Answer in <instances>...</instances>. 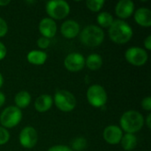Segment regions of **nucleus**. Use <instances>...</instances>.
I'll return each mask as SVG.
<instances>
[{
	"label": "nucleus",
	"instance_id": "1",
	"mask_svg": "<svg viewBox=\"0 0 151 151\" xmlns=\"http://www.w3.org/2000/svg\"><path fill=\"white\" fill-rule=\"evenodd\" d=\"M108 33L111 40L117 44L127 43L134 35L132 27L122 19H114L113 23L109 27Z\"/></svg>",
	"mask_w": 151,
	"mask_h": 151
},
{
	"label": "nucleus",
	"instance_id": "2",
	"mask_svg": "<svg viewBox=\"0 0 151 151\" xmlns=\"http://www.w3.org/2000/svg\"><path fill=\"white\" fill-rule=\"evenodd\" d=\"M120 128L126 134H135L139 132L144 125L142 114L137 111L130 110L124 112L119 120Z\"/></svg>",
	"mask_w": 151,
	"mask_h": 151
},
{
	"label": "nucleus",
	"instance_id": "3",
	"mask_svg": "<svg viewBox=\"0 0 151 151\" xmlns=\"http://www.w3.org/2000/svg\"><path fill=\"white\" fill-rule=\"evenodd\" d=\"M104 40V30L96 25L86 26L80 34V41L88 47H97Z\"/></svg>",
	"mask_w": 151,
	"mask_h": 151
},
{
	"label": "nucleus",
	"instance_id": "4",
	"mask_svg": "<svg viewBox=\"0 0 151 151\" xmlns=\"http://www.w3.org/2000/svg\"><path fill=\"white\" fill-rule=\"evenodd\" d=\"M53 103L59 111L69 112L75 108L76 98L70 91L61 89L56 92L53 98Z\"/></svg>",
	"mask_w": 151,
	"mask_h": 151
},
{
	"label": "nucleus",
	"instance_id": "5",
	"mask_svg": "<svg viewBox=\"0 0 151 151\" xmlns=\"http://www.w3.org/2000/svg\"><path fill=\"white\" fill-rule=\"evenodd\" d=\"M46 12L52 19H63L70 13V5L64 0H52L46 4Z\"/></svg>",
	"mask_w": 151,
	"mask_h": 151
},
{
	"label": "nucleus",
	"instance_id": "6",
	"mask_svg": "<svg viewBox=\"0 0 151 151\" xmlns=\"http://www.w3.org/2000/svg\"><path fill=\"white\" fill-rule=\"evenodd\" d=\"M87 99L90 105L95 108L104 106L108 100V95L104 87L99 84L90 86L87 91Z\"/></svg>",
	"mask_w": 151,
	"mask_h": 151
},
{
	"label": "nucleus",
	"instance_id": "7",
	"mask_svg": "<svg viewBox=\"0 0 151 151\" xmlns=\"http://www.w3.org/2000/svg\"><path fill=\"white\" fill-rule=\"evenodd\" d=\"M22 119V111L16 106L6 107L0 114V123L4 128H13Z\"/></svg>",
	"mask_w": 151,
	"mask_h": 151
},
{
	"label": "nucleus",
	"instance_id": "8",
	"mask_svg": "<svg viewBox=\"0 0 151 151\" xmlns=\"http://www.w3.org/2000/svg\"><path fill=\"white\" fill-rule=\"evenodd\" d=\"M125 58L130 65L134 66H142L147 63L149 55L144 49L134 46L127 50Z\"/></svg>",
	"mask_w": 151,
	"mask_h": 151
},
{
	"label": "nucleus",
	"instance_id": "9",
	"mask_svg": "<svg viewBox=\"0 0 151 151\" xmlns=\"http://www.w3.org/2000/svg\"><path fill=\"white\" fill-rule=\"evenodd\" d=\"M19 141L20 145L25 149L34 148L38 142V134L37 131L33 127H24L19 135Z\"/></svg>",
	"mask_w": 151,
	"mask_h": 151
},
{
	"label": "nucleus",
	"instance_id": "10",
	"mask_svg": "<svg viewBox=\"0 0 151 151\" xmlns=\"http://www.w3.org/2000/svg\"><path fill=\"white\" fill-rule=\"evenodd\" d=\"M64 65L69 72H80L85 66V58L82 54L78 52L70 53L65 57L64 60Z\"/></svg>",
	"mask_w": 151,
	"mask_h": 151
},
{
	"label": "nucleus",
	"instance_id": "11",
	"mask_svg": "<svg viewBox=\"0 0 151 151\" xmlns=\"http://www.w3.org/2000/svg\"><path fill=\"white\" fill-rule=\"evenodd\" d=\"M104 141L111 145H117L120 143L123 136V131L116 125H111L104 128L103 134Z\"/></svg>",
	"mask_w": 151,
	"mask_h": 151
},
{
	"label": "nucleus",
	"instance_id": "12",
	"mask_svg": "<svg viewBox=\"0 0 151 151\" xmlns=\"http://www.w3.org/2000/svg\"><path fill=\"white\" fill-rule=\"evenodd\" d=\"M134 12V4L132 0H120L115 6V13L119 19L130 18Z\"/></svg>",
	"mask_w": 151,
	"mask_h": 151
},
{
	"label": "nucleus",
	"instance_id": "13",
	"mask_svg": "<svg viewBox=\"0 0 151 151\" xmlns=\"http://www.w3.org/2000/svg\"><path fill=\"white\" fill-rule=\"evenodd\" d=\"M38 28H39L41 35L43 37H46L48 39L53 38L56 35L57 30H58L56 21L49 17L43 18L41 19Z\"/></svg>",
	"mask_w": 151,
	"mask_h": 151
},
{
	"label": "nucleus",
	"instance_id": "14",
	"mask_svg": "<svg viewBox=\"0 0 151 151\" xmlns=\"http://www.w3.org/2000/svg\"><path fill=\"white\" fill-rule=\"evenodd\" d=\"M81 27L79 23L73 19H68L65 21L60 27L61 35L66 39H73L80 35Z\"/></svg>",
	"mask_w": 151,
	"mask_h": 151
},
{
	"label": "nucleus",
	"instance_id": "15",
	"mask_svg": "<svg viewBox=\"0 0 151 151\" xmlns=\"http://www.w3.org/2000/svg\"><path fill=\"white\" fill-rule=\"evenodd\" d=\"M134 18L135 22L144 27H150L151 26V11L147 7H140L134 12Z\"/></svg>",
	"mask_w": 151,
	"mask_h": 151
},
{
	"label": "nucleus",
	"instance_id": "16",
	"mask_svg": "<svg viewBox=\"0 0 151 151\" xmlns=\"http://www.w3.org/2000/svg\"><path fill=\"white\" fill-rule=\"evenodd\" d=\"M53 104V98L50 95H41L35 101V109L38 112L48 111Z\"/></svg>",
	"mask_w": 151,
	"mask_h": 151
},
{
	"label": "nucleus",
	"instance_id": "17",
	"mask_svg": "<svg viewBox=\"0 0 151 151\" xmlns=\"http://www.w3.org/2000/svg\"><path fill=\"white\" fill-rule=\"evenodd\" d=\"M47 58V53L42 50H32L27 55L28 63L34 65H42L46 62Z\"/></svg>",
	"mask_w": 151,
	"mask_h": 151
},
{
	"label": "nucleus",
	"instance_id": "18",
	"mask_svg": "<svg viewBox=\"0 0 151 151\" xmlns=\"http://www.w3.org/2000/svg\"><path fill=\"white\" fill-rule=\"evenodd\" d=\"M14 103H15V106L17 108H19L20 110L25 109L31 103V95L29 94V92H27L26 90H21L15 95Z\"/></svg>",
	"mask_w": 151,
	"mask_h": 151
},
{
	"label": "nucleus",
	"instance_id": "19",
	"mask_svg": "<svg viewBox=\"0 0 151 151\" xmlns=\"http://www.w3.org/2000/svg\"><path fill=\"white\" fill-rule=\"evenodd\" d=\"M85 65L91 71H96L103 65V58L97 53L90 54L85 59Z\"/></svg>",
	"mask_w": 151,
	"mask_h": 151
},
{
	"label": "nucleus",
	"instance_id": "20",
	"mask_svg": "<svg viewBox=\"0 0 151 151\" xmlns=\"http://www.w3.org/2000/svg\"><path fill=\"white\" fill-rule=\"evenodd\" d=\"M120 144L124 150H134L137 145V137L134 134H125L122 136Z\"/></svg>",
	"mask_w": 151,
	"mask_h": 151
},
{
	"label": "nucleus",
	"instance_id": "21",
	"mask_svg": "<svg viewBox=\"0 0 151 151\" xmlns=\"http://www.w3.org/2000/svg\"><path fill=\"white\" fill-rule=\"evenodd\" d=\"M96 21L98 23L99 27L109 28L114 21V18L111 13L108 12H102L96 17Z\"/></svg>",
	"mask_w": 151,
	"mask_h": 151
},
{
	"label": "nucleus",
	"instance_id": "22",
	"mask_svg": "<svg viewBox=\"0 0 151 151\" xmlns=\"http://www.w3.org/2000/svg\"><path fill=\"white\" fill-rule=\"evenodd\" d=\"M105 4L104 0H88L86 2V6L88 10L94 12H97L101 11Z\"/></svg>",
	"mask_w": 151,
	"mask_h": 151
},
{
	"label": "nucleus",
	"instance_id": "23",
	"mask_svg": "<svg viewBox=\"0 0 151 151\" xmlns=\"http://www.w3.org/2000/svg\"><path fill=\"white\" fill-rule=\"evenodd\" d=\"M87 140L84 137H77L72 142V150L82 151L87 147Z\"/></svg>",
	"mask_w": 151,
	"mask_h": 151
},
{
	"label": "nucleus",
	"instance_id": "24",
	"mask_svg": "<svg viewBox=\"0 0 151 151\" xmlns=\"http://www.w3.org/2000/svg\"><path fill=\"white\" fill-rule=\"evenodd\" d=\"M10 140V134L4 127H0V146L6 144Z\"/></svg>",
	"mask_w": 151,
	"mask_h": 151
},
{
	"label": "nucleus",
	"instance_id": "25",
	"mask_svg": "<svg viewBox=\"0 0 151 151\" xmlns=\"http://www.w3.org/2000/svg\"><path fill=\"white\" fill-rule=\"evenodd\" d=\"M36 44H37V46H38L40 49L44 50V49H47V48L50 46V40L48 39V38H46V37L42 36V37L38 38V40H37V42H36Z\"/></svg>",
	"mask_w": 151,
	"mask_h": 151
},
{
	"label": "nucleus",
	"instance_id": "26",
	"mask_svg": "<svg viewBox=\"0 0 151 151\" xmlns=\"http://www.w3.org/2000/svg\"><path fill=\"white\" fill-rule=\"evenodd\" d=\"M8 32V25L6 21L0 17V38L4 37Z\"/></svg>",
	"mask_w": 151,
	"mask_h": 151
},
{
	"label": "nucleus",
	"instance_id": "27",
	"mask_svg": "<svg viewBox=\"0 0 151 151\" xmlns=\"http://www.w3.org/2000/svg\"><path fill=\"white\" fill-rule=\"evenodd\" d=\"M142 108L147 111H151V97L150 96H146L142 99Z\"/></svg>",
	"mask_w": 151,
	"mask_h": 151
},
{
	"label": "nucleus",
	"instance_id": "28",
	"mask_svg": "<svg viewBox=\"0 0 151 151\" xmlns=\"http://www.w3.org/2000/svg\"><path fill=\"white\" fill-rule=\"evenodd\" d=\"M48 151H73L72 149L65 145H55L50 147Z\"/></svg>",
	"mask_w": 151,
	"mask_h": 151
},
{
	"label": "nucleus",
	"instance_id": "29",
	"mask_svg": "<svg viewBox=\"0 0 151 151\" xmlns=\"http://www.w3.org/2000/svg\"><path fill=\"white\" fill-rule=\"evenodd\" d=\"M6 54H7L6 47L2 42H0V60H3L5 58Z\"/></svg>",
	"mask_w": 151,
	"mask_h": 151
},
{
	"label": "nucleus",
	"instance_id": "30",
	"mask_svg": "<svg viewBox=\"0 0 151 151\" xmlns=\"http://www.w3.org/2000/svg\"><path fill=\"white\" fill-rule=\"evenodd\" d=\"M144 47L146 50H151V35H148L144 40Z\"/></svg>",
	"mask_w": 151,
	"mask_h": 151
},
{
	"label": "nucleus",
	"instance_id": "31",
	"mask_svg": "<svg viewBox=\"0 0 151 151\" xmlns=\"http://www.w3.org/2000/svg\"><path fill=\"white\" fill-rule=\"evenodd\" d=\"M4 103H5V96L2 92H0V107H2L4 104Z\"/></svg>",
	"mask_w": 151,
	"mask_h": 151
},
{
	"label": "nucleus",
	"instance_id": "32",
	"mask_svg": "<svg viewBox=\"0 0 151 151\" xmlns=\"http://www.w3.org/2000/svg\"><path fill=\"white\" fill-rule=\"evenodd\" d=\"M146 125H147V127L148 128H150L151 127V114H149L147 116V119H146Z\"/></svg>",
	"mask_w": 151,
	"mask_h": 151
},
{
	"label": "nucleus",
	"instance_id": "33",
	"mask_svg": "<svg viewBox=\"0 0 151 151\" xmlns=\"http://www.w3.org/2000/svg\"><path fill=\"white\" fill-rule=\"evenodd\" d=\"M10 4V0H0V6H6Z\"/></svg>",
	"mask_w": 151,
	"mask_h": 151
},
{
	"label": "nucleus",
	"instance_id": "34",
	"mask_svg": "<svg viewBox=\"0 0 151 151\" xmlns=\"http://www.w3.org/2000/svg\"><path fill=\"white\" fill-rule=\"evenodd\" d=\"M3 84H4V77H3L2 73H0V88H2Z\"/></svg>",
	"mask_w": 151,
	"mask_h": 151
}]
</instances>
